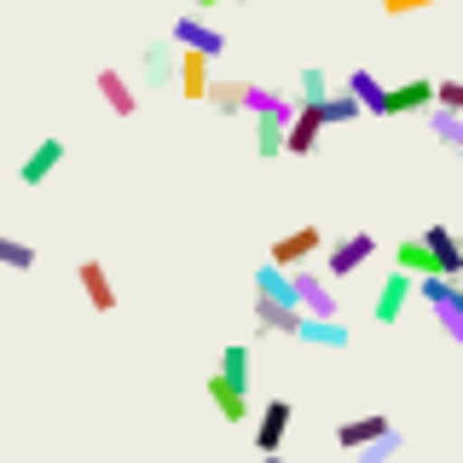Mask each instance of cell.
I'll use <instances>...</instances> for the list:
<instances>
[{"instance_id": "7402d4cb", "label": "cell", "mask_w": 463, "mask_h": 463, "mask_svg": "<svg viewBox=\"0 0 463 463\" xmlns=\"http://www.w3.org/2000/svg\"><path fill=\"white\" fill-rule=\"evenodd\" d=\"M394 267H405L411 279H429V272H434V250H429L423 238H405L400 250H394Z\"/></svg>"}, {"instance_id": "8fae6325", "label": "cell", "mask_w": 463, "mask_h": 463, "mask_svg": "<svg viewBox=\"0 0 463 463\" xmlns=\"http://www.w3.org/2000/svg\"><path fill=\"white\" fill-rule=\"evenodd\" d=\"M255 325L272 330V336H296V330H301V307H296V301H279V296H255Z\"/></svg>"}, {"instance_id": "d6986e66", "label": "cell", "mask_w": 463, "mask_h": 463, "mask_svg": "<svg viewBox=\"0 0 463 463\" xmlns=\"http://www.w3.org/2000/svg\"><path fill=\"white\" fill-rule=\"evenodd\" d=\"M180 81V47H151L145 52V87H168Z\"/></svg>"}, {"instance_id": "d4e9b609", "label": "cell", "mask_w": 463, "mask_h": 463, "mask_svg": "<svg viewBox=\"0 0 463 463\" xmlns=\"http://www.w3.org/2000/svg\"><path fill=\"white\" fill-rule=\"evenodd\" d=\"M429 128H434V134H440L446 145H452V151L463 145V110H446V105H434V110H429Z\"/></svg>"}, {"instance_id": "f546056e", "label": "cell", "mask_w": 463, "mask_h": 463, "mask_svg": "<svg viewBox=\"0 0 463 463\" xmlns=\"http://www.w3.org/2000/svg\"><path fill=\"white\" fill-rule=\"evenodd\" d=\"M434 105L463 110V81H434Z\"/></svg>"}, {"instance_id": "52a82bcc", "label": "cell", "mask_w": 463, "mask_h": 463, "mask_svg": "<svg viewBox=\"0 0 463 463\" xmlns=\"http://www.w3.org/2000/svg\"><path fill=\"white\" fill-rule=\"evenodd\" d=\"M289 400H267L260 405V423H255V452H284V434H289Z\"/></svg>"}, {"instance_id": "836d02e7", "label": "cell", "mask_w": 463, "mask_h": 463, "mask_svg": "<svg viewBox=\"0 0 463 463\" xmlns=\"http://www.w3.org/2000/svg\"><path fill=\"white\" fill-rule=\"evenodd\" d=\"M458 156H463V145H458Z\"/></svg>"}, {"instance_id": "4316f807", "label": "cell", "mask_w": 463, "mask_h": 463, "mask_svg": "<svg viewBox=\"0 0 463 463\" xmlns=\"http://www.w3.org/2000/svg\"><path fill=\"white\" fill-rule=\"evenodd\" d=\"M221 371L232 376V383H243V388H250V376H255V371H250V347H243V342H232L226 354H221Z\"/></svg>"}, {"instance_id": "ac0fdd59", "label": "cell", "mask_w": 463, "mask_h": 463, "mask_svg": "<svg viewBox=\"0 0 463 463\" xmlns=\"http://www.w3.org/2000/svg\"><path fill=\"white\" fill-rule=\"evenodd\" d=\"M388 429H394L388 417H354V423H342V429H336V446H347V452H359V446L383 440Z\"/></svg>"}, {"instance_id": "484cf974", "label": "cell", "mask_w": 463, "mask_h": 463, "mask_svg": "<svg viewBox=\"0 0 463 463\" xmlns=\"http://www.w3.org/2000/svg\"><path fill=\"white\" fill-rule=\"evenodd\" d=\"M296 99H301V105L330 99V76H325V70H301V76H296Z\"/></svg>"}, {"instance_id": "e0dca14e", "label": "cell", "mask_w": 463, "mask_h": 463, "mask_svg": "<svg viewBox=\"0 0 463 463\" xmlns=\"http://www.w3.org/2000/svg\"><path fill=\"white\" fill-rule=\"evenodd\" d=\"M296 342H307V347H347V325H342V318H313V313H301Z\"/></svg>"}, {"instance_id": "7a4b0ae2", "label": "cell", "mask_w": 463, "mask_h": 463, "mask_svg": "<svg viewBox=\"0 0 463 463\" xmlns=\"http://www.w3.org/2000/svg\"><path fill=\"white\" fill-rule=\"evenodd\" d=\"M371 255H376V238H371V232H347V238H336L325 250V279H354Z\"/></svg>"}, {"instance_id": "9c48e42d", "label": "cell", "mask_w": 463, "mask_h": 463, "mask_svg": "<svg viewBox=\"0 0 463 463\" xmlns=\"http://www.w3.org/2000/svg\"><path fill=\"white\" fill-rule=\"evenodd\" d=\"M296 301H301V313H313V318H336V289L307 267H296Z\"/></svg>"}, {"instance_id": "ffe728a7", "label": "cell", "mask_w": 463, "mask_h": 463, "mask_svg": "<svg viewBox=\"0 0 463 463\" xmlns=\"http://www.w3.org/2000/svg\"><path fill=\"white\" fill-rule=\"evenodd\" d=\"M347 93L359 99V105H365L371 116H388V87L371 76V70H354V76H347Z\"/></svg>"}, {"instance_id": "603a6c76", "label": "cell", "mask_w": 463, "mask_h": 463, "mask_svg": "<svg viewBox=\"0 0 463 463\" xmlns=\"http://www.w3.org/2000/svg\"><path fill=\"white\" fill-rule=\"evenodd\" d=\"M301 99H289V93H272V87H255L250 81V99H243V110L250 116H272V110H296Z\"/></svg>"}, {"instance_id": "f1b7e54d", "label": "cell", "mask_w": 463, "mask_h": 463, "mask_svg": "<svg viewBox=\"0 0 463 463\" xmlns=\"http://www.w3.org/2000/svg\"><path fill=\"white\" fill-rule=\"evenodd\" d=\"M325 110H330V128H336V122H354V116L365 110V105H359L354 93H330V99H325Z\"/></svg>"}, {"instance_id": "83f0119b", "label": "cell", "mask_w": 463, "mask_h": 463, "mask_svg": "<svg viewBox=\"0 0 463 463\" xmlns=\"http://www.w3.org/2000/svg\"><path fill=\"white\" fill-rule=\"evenodd\" d=\"M400 446H405V440H400V429H388V434H383V440H371V446H359V452H354V458H359V463H388V458H394V452H400Z\"/></svg>"}, {"instance_id": "4fadbf2b", "label": "cell", "mask_w": 463, "mask_h": 463, "mask_svg": "<svg viewBox=\"0 0 463 463\" xmlns=\"http://www.w3.org/2000/svg\"><path fill=\"white\" fill-rule=\"evenodd\" d=\"M76 279H81V296L93 301V313H116V284H110L105 260H81Z\"/></svg>"}, {"instance_id": "277c9868", "label": "cell", "mask_w": 463, "mask_h": 463, "mask_svg": "<svg viewBox=\"0 0 463 463\" xmlns=\"http://www.w3.org/2000/svg\"><path fill=\"white\" fill-rule=\"evenodd\" d=\"M417 296V279L405 267H394L383 279V289H376V301H371V313H376V325H400V313H405V301Z\"/></svg>"}, {"instance_id": "30bf717a", "label": "cell", "mask_w": 463, "mask_h": 463, "mask_svg": "<svg viewBox=\"0 0 463 463\" xmlns=\"http://www.w3.org/2000/svg\"><path fill=\"white\" fill-rule=\"evenodd\" d=\"M209 400H214V411H221L226 423H243V417H250V388L232 383L226 371H214V376H209Z\"/></svg>"}, {"instance_id": "cb8c5ba5", "label": "cell", "mask_w": 463, "mask_h": 463, "mask_svg": "<svg viewBox=\"0 0 463 463\" xmlns=\"http://www.w3.org/2000/svg\"><path fill=\"white\" fill-rule=\"evenodd\" d=\"M0 267L29 272V267H35V243H24V238H12V232H0Z\"/></svg>"}, {"instance_id": "1f68e13d", "label": "cell", "mask_w": 463, "mask_h": 463, "mask_svg": "<svg viewBox=\"0 0 463 463\" xmlns=\"http://www.w3.org/2000/svg\"><path fill=\"white\" fill-rule=\"evenodd\" d=\"M197 12H209V6H238V0H192Z\"/></svg>"}, {"instance_id": "5bb4252c", "label": "cell", "mask_w": 463, "mask_h": 463, "mask_svg": "<svg viewBox=\"0 0 463 463\" xmlns=\"http://www.w3.org/2000/svg\"><path fill=\"white\" fill-rule=\"evenodd\" d=\"M93 87H99V99L110 105V116H134L139 110V93H134V81H128L122 70H99Z\"/></svg>"}, {"instance_id": "d6a6232c", "label": "cell", "mask_w": 463, "mask_h": 463, "mask_svg": "<svg viewBox=\"0 0 463 463\" xmlns=\"http://www.w3.org/2000/svg\"><path fill=\"white\" fill-rule=\"evenodd\" d=\"M260 463H284V452H260Z\"/></svg>"}, {"instance_id": "9a60e30c", "label": "cell", "mask_w": 463, "mask_h": 463, "mask_svg": "<svg viewBox=\"0 0 463 463\" xmlns=\"http://www.w3.org/2000/svg\"><path fill=\"white\" fill-rule=\"evenodd\" d=\"M58 163H64V139H41L35 151L18 163V180H24V185H47V174H52Z\"/></svg>"}, {"instance_id": "5b68a950", "label": "cell", "mask_w": 463, "mask_h": 463, "mask_svg": "<svg viewBox=\"0 0 463 463\" xmlns=\"http://www.w3.org/2000/svg\"><path fill=\"white\" fill-rule=\"evenodd\" d=\"M174 47H192V52L221 58L226 52V35L214 24H203V12H185V18H174Z\"/></svg>"}, {"instance_id": "3957f363", "label": "cell", "mask_w": 463, "mask_h": 463, "mask_svg": "<svg viewBox=\"0 0 463 463\" xmlns=\"http://www.w3.org/2000/svg\"><path fill=\"white\" fill-rule=\"evenodd\" d=\"M318 250H325V232H318V226H296V232H284V238L272 243L267 260H279L284 272H296V267H307Z\"/></svg>"}, {"instance_id": "7c38bea8", "label": "cell", "mask_w": 463, "mask_h": 463, "mask_svg": "<svg viewBox=\"0 0 463 463\" xmlns=\"http://www.w3.org/2000/svg\"><path fill=\"white\" fill-rule=\"evenodd\" d=\"M417 110H434V81L429 76H411V81L388 87V116H417Z\"/></svg>"}, {"instance_id": "ba28073f", "label": "cell", "mask_w": 463, "mask_h": 463, "mask_svg": "<svg viewBox=\"0 0 463 463\" xmlns=\"http://www.w3.org/2000/svg\"><path fill=\"white\" fill-rule=\"evenodd\" d=\"M423 243L434 250V272H440V279H463V238L452 226H429Z\"/></svg>"}, {"instance_id": "8992f818", "label": "cell", "mask_w": 463, "mask_h": 463, "mask_svg": "<svg viewBox=\"0 0 463 463\" xmlns=\"http://www.w3.org/2000/svg\"><path fill=\"white\" fill-rule=\"evenodd\" d=\"M325 128H330L325 99H318V105H296V122H289V145H284V151H289V156H307Z\"/></svg>"}, {"instance_id": "2e32d148", "label": "cell", "mask_w": 463, "mask_h": 463, "mask_svg": "<svg viewBox=\"0 0 463 463\" xmlns=\"http://www.w3.org/2000/svg\"><path fill=\"white\" fill-rule=\"evenodd\" d=\"M209 52H192V47H180V93L185 99H209Z\"/></svg>"}, {"instance_id": "6da1fadb", "label": "cell", "mask_w": 463, "mask_h": 463, "mask_svg": "<svg viewBox=\"0 0 463 463\" xmlns=\"http://www.w3.org/2000/svg\"><path fill=\"white\" fill-rule=\"evenodd\" d=\"M417 296H423L429 313L440 318L446 342L463 347V279H440V272H429V279H417Z\"/></svg>"}, {"instance_id": "44dd1931", "label": "cell", "mask_w": 463, "mask_h": 463, "mask_svg": "<svg viewBox=\"0 0 463 463\" xmlns=\"http://www.w3.org/2000/svg\"><path fill=\"white\" fill-rule=\"evenodd\" d=\"M243 99H250V81H232V76H214L209 81V105L221 110V116H238Z\"/></svg>"}, {"instance_id": "4dcf8cb0", "label": "cell", "mask_w": 463, "mask_h": 463, "mask_svg": "<svg viewBox=\"0 0 463 463\" xmlns=\"http://www.w3.org/2000/svg\"><path fill=\"white\" fill-rule=\"evenodd\" d=\"M434 0H383V12L388 18H405V12H429Z\"/></svg>"}]
</instances>
